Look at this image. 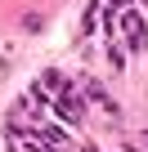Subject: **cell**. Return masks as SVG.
<instances>
[{
    "mask_svg": "<svg viewBox=\"0 0 148 152\" xmlns=\"http://www.w3.org/2000/svg\"><path fill=\"white\" fill-rule=\"evenodd\" d=\"M81 90H85V94H90V99H94V103H103V107H108V112H117V103H112V99H108V94H103V85H99V81H85V85H81Z\"/></svg>",
    "mask_w": 148,
    "mask_h": 152,
    "instance_id": "2",
    "label": "cell"
},
{
    "mask_svg": "<svg viewBox=\"0 0 148 152\" xmlns=\"http://www.w3.org/2000/svg\"><path fill=\"white\" fill-rule=\"evenodd\" d=\"M117 27H121V36H126V49L130 54H144L148 49V27H144V18H139V9H117Z\"/></svg>",
    "mask_w": 148,
    "mask_h": 152,
    "instance_id": "1",
    "label": "cell"
},
{
    "mask_svg": "<svg viewBox=\"0 0 148 152\" xmlns=\"http://www.w3.org/2000/svg\"><path fill=\"white\" fill-rule=\"evenodd\" d=\"M139 143H144V148H148V130H144V134H139Z\"/></svg>",
    "mask_w": 148,
    "mask_h": 152,
    "instance_id": "3",
    "label": "cell"
}]
</instances>
